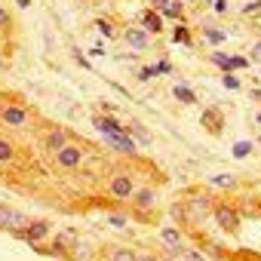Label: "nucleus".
Listing matches in <instances>:
<instances>
[{"label": "nucleus", "mask_w": 261, "mask_h": 261, "mask_svg": "<svg viewBox=\"0 0 261 261\" xmlns=\"http://www.w3.org/2000/svg\"><path fill=\"white\" fill-rule=\"evenodd\" d=\"M215 13H227V0H215Z\"/></svg>", "instance_id": "f704fd0d"}, {"label": "nucleus", "mask_w": 261, "mask_h": 261, "mask_svg": "<svg viewBox=\"0 0 261 261\" xmlns=\"http://www.w3.org/2000/svg\"><path fill=\"white\" fill-rule=\"evenodd\" d=\"M111 224H114V227H123V224H126V215H111Z\"/></svg>", "instance_id": "473e14b6"}, {"label": "nucleus", "mask_w": 261, "mask_h": 261, "mask_svg": "<svg viewBox=\"0 0 261 261\" xmlns=\"http://www.w3.org/2000/svg\"><path fill=\"white\" fill-rule=\"evenodd\" d=\"M92 123H95V129H101L105 136H123V133H126V129H123L117 120H111V117H95Z\"/></svg>", "instance_id": "1a4fd4ad"}, {"label": "nucleus", "mask_w": 261, "mask_h": 261, "mask_svg": "<svg viewBox=\"0 0 261 261\" xmlns=\"http://www.w3.org/2000/svg\"><path fill=\"white\" fill-rule=\"evenodd\" d=\"M160 240H163L172 252H178V255L185 252V249H181V237H178V230H175V227H163V230H160Z\"/></svg>", "instance_id": "9b49d317"}, {"label": "nucleus", "mask_w": 261, "mask_h": 261, "mask_svg": "<svg viewBox=\"0 0 261 261\" xmlns=\"http://www.w3.org/2000/svg\"><path fill=\"white\" fill-rule=\"evenodd\" d=\"M139 261H157L154 255H139Z\"/></svg>", "instance_id": "e433bc0d"}, {"label": "nucleus", "mask_w": 261, "mask_h": 261, "mask_svg": "<svg viewBox=\"0 0 261 261\" xmlns=\"http://www.w3.org/2000/svg\"><path fill=\"white\" fill-rule=\"evenodd\" d=\"M215 221H218V227L227 230V233H237V227H240V215H237V209L227 206V203H218V206H215Z\"/></svg>", "instance_id": "f257e3e1"}, {"label": "nucleus", "mask_w": 261, "mask_h": 261, "mask_svg": "<svg viewBox=\"0 0 261 261\" xmlns=\"http://www.w3.org/2000/svg\"><path fill=\"white\" fill-rule=\"evenodd\" d=\"M25 120H28L25 108H19V105H7V108H4V123H10V126H25Z\"/></svg>", "instance_id": "6e6552de"}, {"label": "nucleus", "mask_w": 261, "mask_h": 261, "mask_svg": "<svg viewBox=\"0 0 261 261\" xmlns=\"http://www.w3.org/2000/svg\"><path fill=\"white\" fill-rule=\"evenodd\" d=\"M203 37H206V40H209L212 46H218V43H221V40H224L227 34H224L221 28H212V25H209V28H203Z\"/></svg>", "instance_id": "6ab92c4d"}, {"label": "nucleus", "mask_w": 261, "mask_h": 261, "mask_svg": "<svg viewBox=\"0 0 261 261\" xmlns=\"http://www.w3.org/2000/svg\"><path fill=\"white\" fill-rule=\"evenodd\" d=\"M181 255H185L188 261H203V258H200V252H191V249H188V252H181Z\"/></svg>", "instance_id": "72a5a7b5"}, {"label": "nucleus", "mask_w": 261, "mask_h": 261, "mask_svg": "<svg viewBox=\"0 0 261 261\" xmlns=\"http://www.w3.org/2000/svg\"><path fill=\"white\" fill-rule=\"evenodd\" d=\"M95 25H98V31H101V34H105V37H114V28H111V25H108V22H105V19H98V22H95Z\"/></svg>", "instance_id": "393cba45"}, {"label": "nucleus", "mask_w": 261, "mask_h": 261, "mask_svg": "<svg viewBox=\"0 0 261 261\" xmlns=\"http://www.w3.org/2000/svg\"><path fill=\"white\" fill-rule=\"evenodd\" d=\"M172 95H175L178 101H185V105H197V95H194V89H188V86H175Z\"/></svg>", "instance_id": "f3484780"}, {"label": "nucleus", "mask_w": 261, "mask_h": 261, "mask_svg": "<svg viewBox=\"0 0 261 261\" xmlns=\"http://www.w3.org/2000/svg\"><path fill=\"white\" fill-rule=\"evenodd\" d=\"M148 34H157V31H163V22H160V16L157 13H145V25H142Z\"/></svg>", "instance_id": "2eb2a0df"}, {"label": "nucleus", "mask_w": 261, "mask_h": 261, "mask_svg": "<svg viewBox=\"0 0 261 261\" xmlns=\"http://www.w3.org/2000/svg\"><path fill=\"white\" fill-rule=\"evenodd\" d=\"M108 139V145L114 148V151H123V154H136V142L129 139V133H123V136H105Z\"/></svg>", "instance_id": "0eeeda50"}, {"label": "nucleus", "mask_w": 261, "mask_h": 261, "mask_svg": "<svg viewBox=\"0 0 261 261\" xmlns=\"http://www.w3.org/2000/svg\"><path fill=\"white\" fill-rule=\"evenodd\" d=\"M175 40H178V43H191V34H188V28H175Z\"/></svg>", "instance_id": "a878e982"}, {"label": "nucleus", "mask_w": 261, "mask_h": 261, "mask_svg": "<svg viewBox=\"0 0 261 261\" xmlns=\"http://www.w3.org/2000/svg\"><path fill=\"white\" fill-rule=\"evenodd\" d=\"M224 86H227V89H240V80H237V74H233V71H227V74H224Z\"/></svg>", "instance_id": "5701e85b"}, {"label": "nucleus", "mask_w": 261, "mask_h": 261, "mask_svg": "<svg viewBox=\"0 0 261 261\" xmlns=\"http://www.w3.org/2000/svg\"><path fill=\"white\" fill-rule=\"evenodd\" d=\"M89 255H92V252H89V249H86V246H77V261H86V258H89Z\"/></svg>", "instance_id": "c756f323"}, {"label": "nucleus", "mask_w": 261, "mask_h": 261, "mask_svg": "<svg viewBox=\"0 0 261 261\" xmlns=\"http://www.w3.org/2000/svg\"><path fill=\"white\" fill-rule=\"evenodd\" d=\"M126 133H129V136H133L136 142H142V145H151V142H154V139H151V133H148V129H145V126H142L139 120H136L133 126H129V129H126Z\"/></svg>", "instance_id": "ddd939ff"}, {"label": "nucleus", "mask_w": 261, "mask_h": 261, "mask_svg": "<svg viewBox=\"0 0 261 261\" xmlns=\"http://www.w3.org/2000/svg\"><path fill=\"white\" fill-rule=\"evenodd\" d=\"M108 261H139V255L133 249H111Z\"/></svg>", "instance_id": "dca6fc26"}, {"label": "nucleus", "mask_w": 261, "mask_h": 261, "mask_svg": "<svg viewBox=\"0 0 261 261\" xmlns=\"http://www.w3.org/2000/svg\"><path fill=\"white\" fill-rule=\"evenodd\" d=\"M255 120H258V123H261V111H258V114H255Z\"/></svg>", "instance_id": "4c0bfd02"}, {"label": "nucleus", "mask_w": 261, "mask_h": 261, "mask_svg": "<svg viewBox=\"0 0 261 261\" xmlns=\"http://www.w3.org/2000/svg\"><path fill=\"white\" fill-rule=\"evenodd\" d=\"M154 74H157V68H142V74H139V77H142V80H151Z\"/></svg>", "instance_id": "2f4dec72"}, {"label": "nucleus", "mask_w": 261, "mask_h": 261, "mask_svg": "<svg viewBox=\"0 0 261 261\" xmlns=\"http://www.w3.org/2000/svg\"><path fill=\"white\" fill-rule=\"evenodd\" d=\"M209 4H215V0H209Z\"/></svg>", "instance_id": "ea45409f"}, {"label": "nucleus", "mask_w": 261, "mask_h": 261, "mask_svg": "<svg viewBox=\"0 0 261 261\" xmlns=\"http://www.w3.org/2000/svg\"><path fill=\"white\" fill-rule=\"evenodd\" d=\"M212 65H215V68H221L224 74H227V71H233V65H230V56H224V53H212Z\"/></svg>", "instance_id": "aec40b11"}, {"label": "nucleus", "mask_w": 261, "mask_h": 261, "mask_svg": "<svg viewBox=\"0 0 261 261\" xmlns=\"http://www.w3.org/2000/svg\"><path fill=\"white\" fill-rule=\"evenodd\" d=\"M163 261H175V258H163Z\"/></svg>", "instance_id": "58836bf2"}, {"label": "nucleus", "mask_w": 261, "mask_h": 261, "mask_svg": "<svg viewBox=\"0 0 261 261\" xmlns=\"http://www.w3.org/2000/svg\"><path fill=\"white\" fill-rule=\"evenodd\" d=\"M111 194H114L117 200L133 197V194H136V191H133V178H129V175H117V178L111 181Z\"/></svg>", "instance_id": "39448f33"}, {"label": "nucleus", "mask_w": 261, "mask_h": 261, "mask_svg": "<svg viewBox=\"0 0 261 261\" xmlns=\"http://www.w3.org/2000/svg\"><path fill=\"white\" fill-rule=\"evenodd\" d=\"M249 148H252L249 142H240V145H233V154H237V157H246V154H249Z\"/></svg>", "instance_id": "bb28decb"}, {"label": "nucleus", "mask_w": 261, "mask_h": 261, "mask_svg": "<svg viewBox=\"0 0 261 261\" xmlns=\"http://www.w3.org/2000/svg\"><path fill=\"white\" fill-rule=\"evenodd\" d=\"M7 22H10V16H7V10H0V28H4Z\"/></svg>", "instance_id": "c9c22d12"}, {"label": "nucleus", "mask_w": 261, "mask_h": 261, "mask_svg": "<svg viewBox=\"0 0 261 261\" xmlns=\"http://www.w3.org/2000/svg\"><path fill=\"white\" fill-rule=\"evenodd\" d=\"M65 145H68V133H65V129H53V133L46 136V148H49L53 154H59Z\"/></svg>", "instance_id": "9d476101"}, {"label": "nucleus", "mask_w": 261, "mask_h": 261, "mask_svg": "<svg viewBox=\"0 0 261 261\" xmlns=\"http://www.w3.org/2000/svg\"><path fill=\"white\" fill-rule=\"evenodd\" d=\"M230 65H233V71H237V68H246L249 59H243V56H230Z\"/></svg>", "instance_id": "cd10ccee"}, {"label": "nucleus", "mask_w": 261, "mask_h": 261, "mask_svg": "<svg viewBox=\"0 0 261 261\" xmlns=\"http://www.w3.org/2000/svg\"><path fill=\"white\" fill-rule=\"evenodd\" d=\"M154 68H157V74H169V71H172L169 62H160V65H154Z\"/></svg>", "instance_id": "7c9ffc66"}, {"label": "nucleus", "mask_w": 261, "mask_h": 261, "mask_svg": "<svg viewBox=\"0 0 261 261\" xmlns=\"http://www.w3.org/2000/svg\"><path fill=\"white\" fill-rule=\"evenodd\" d=\"M249 62L261 65V43H255V46H252V56H249Z\"/></svg>", "instance_id": "c85d7f7f"}, {"label": "nucleus", "mask_w": 261, "mask_h": 261, "mask_svg": "<svg viewBox=\"0 0 261 261\" xmlns=\"http://www.w3.org/2000/svg\"><path fill=\"white\" fill-rule=\"evenodd\" d=\"M209 185H212V188H237V178L227 175V172H221V175H212Z\"/></svg>", "instance_id": "a211bd4d"}, {"label": "nucleus", "mask_w": 261, "mask_h": 261, "mask_svg": "<svg viewBox=\"0 0 261 261\" xmlns=\"http://www.w3.org/2000/svg\"><path fill=\"white\" fill-rule=\"evenodd\" d=\"M46 233H49V224H46V221H28V227H25V240H28L31 246L40 243Z\"/></svg>", "instance_id": "423d86ee"}, {"label": "nucleus", "mask_w": 261, "mask_h": 261, "mask_svg": "<svg viewBox=\"0 0 261 261\" xmlns=\"http://www.w3.org/2000/svg\"><path fill=\"white\" fill-rule=\"evenodd\" d=\"M157 10L169 19H181V0H157Z\"/></svg>", "instance_id": "f8f14e48"}, {"label": "nucleus", "mask_w": 261, "mask_h": 261, "mask_svg": "<svg viewBox=\"0 0 261 261\" xmlns=\"http://www.w3.org/2000/svg\"><path fill=\"white\" fill-rule=\"evenodd\" d=\"M0 227H10V230H16V227H28V218H25L22 212H16V209L0 206Z\"/></svg>", "instance_id": "7ed1b4c3"}, {"label": "nucleus", "mask_w": 261, "mask_h": 261, "mask_svg": "<svg viewBox=\"0 0 261 261\" xmlns=\"http://www.w3.org/2000/svg\"><path fill=\"white\" fill-rule=\"evenodd\" d=\"M74 240H77V237H74V230H65V233H59V237H56V249L74 246Z\"/></svg>", "instance_id": "412c9836"}, {"label": "nucleus", "mask_w": 261, "mask_h": 261, "mask_svg": "<svg viewBox=\"0 0 261 261\" xmlns=\"http://www.w3.org/2000/svg\"><path fill=\"white\" fill-rule=\"evenodd\" d=\"M123 37H126V43L133 46V49H148V46H151V34H148L145 28H129Z\"/></svg>", "instance_id": "20e7f679"}, {"label": "nucleus", "mask_w": 261, "mask_h": 261, "mask_svg": "<svg viewBox=\"0 0 261 261\" xmlns=\"http://www.w3.org/2000/svg\"><path fill=\"white\" fill-rule=\"evenodd\" d=\"M56 160H59V166H62V169H77V166H80V160H83V151H80V148H74V145H65V148L56 154Z\"/></svg>", "instance_id": "f03ea898"}, {"label": "nucleus", "mask_w": 261, "mask_h": 261, "mask_svg": "<svg viewBox=\"0 0 261 261\" xmlns=\"http://www.w3.org/2000/svg\"><path fill=\"white\" fill-rule=\"evenodd\" d=\"M13 145L10 142H4V139H0V163H7V160H13Z\"/></svg>", "instance_id": "4be33fe9"}, {"label": "nucleus", "mask_w": 261, "mask_h": 261, "mask_svg": "<svg viewBox=\"0 0 261 261\" xmlns=\"http://www.w3.org/2000/svg\"><path fill=\"white\" fill-rule=\"evenodd\" d=\"M243 13H246V16H255V13H261V0H252V4H246V7H243Z\"/></svg>", "instance_id": "b1692460"}, {"label": "nucleus", "mask_w": 261, "mask_h": 261, "mask_svg": "<svg viewBox=\"0 0 261 261\" xmlns=\"http://www.w3.org/2000/svg\"><path fill=\"white\" fill-rule=\"evenodd\" d=\"M133 197H136V206H139V209H151V206H154V191H151V188H139Z\"/></svg>", "instance_id": "4468645a"}]
</instances>
